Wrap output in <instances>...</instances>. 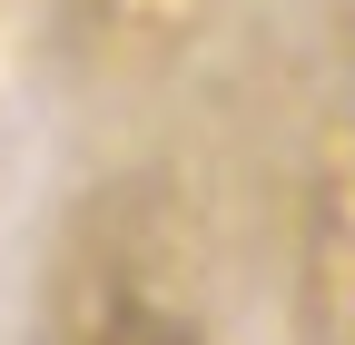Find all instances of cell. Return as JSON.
Here are the masks:
<instances>
[{"mask_svg": "<svg viewBox=\"0 0 355 345\" xmlns=\"http://www.w3.org/2000/svg\"><path fill=\"white\" fill-rule=\"evenodd\" d=\"M60 326H69V345H207L198 306L158 296V276L139 256H119V247H99L89 267H69Z\"/></svg>", "mask_w": 355, "mask_h": 345, "instance_id": "6da1fadb", "label": "cell"}, {"mask_svg": "<svg viewBox=\"0 0 355 345\" xmlns=\"http://www.w3.org/2000/svg\"><path fill=\"white\" fill-rule=\"evenodd\" d=\"M306 345H355V128H336L306 197Z\"/></svg>", "mask_w": 355, "mask_h": 345, "instance_id": "7a4b0ae2", "label": "cell"}, {"mask_svg": "<svg viewBox=\"0 0 355 345\" xmlns=\"http://www.w3.org/2000/svg\"><path fill=\"white\" fill-rule=\"evenodd\" d=\"M69 10H79V39L99 60H158L207 0H69Z\"/></svg>", "mask_w": 355, "mask_h": 345, "instance_id": "3957f363", "label": "cell"}]
</instances>
